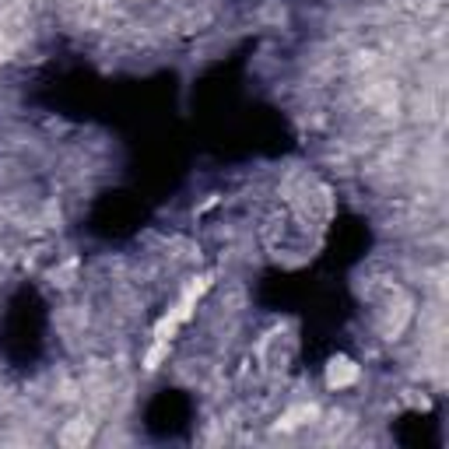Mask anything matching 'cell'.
<instances>
[{"label": "cell", "instance_id": "obj_1", "mask_svg": "<svg viewBox=\"0 0 449 449\" xmlns=\"http://www.w3.org/2000/svg\"><path fill=\"white\" fill-rule=\"evenodd\" d=\"M355 376H358V369H355L351 362H344V358H341V362H334V365H330L327 383H330V386H348V383H355Z\"/></svg>", "mask_w": 449, "mask_h": 449}]
</instances>
